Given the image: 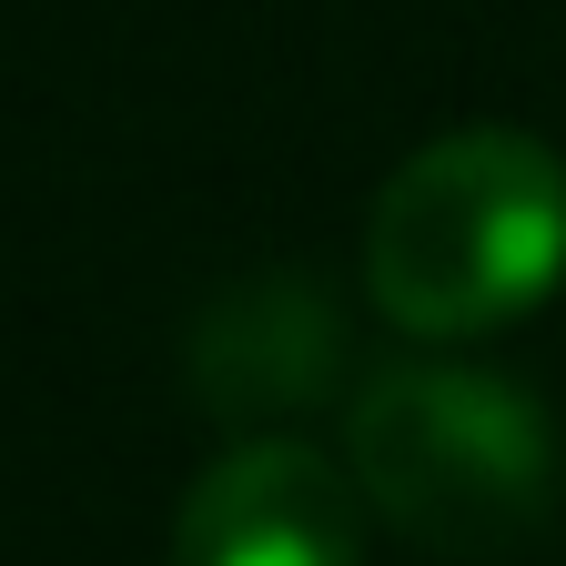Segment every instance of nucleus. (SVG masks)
Wrapping results in <instances>:
<instances>
[{"label":"nucleus","instance_id":"7ed1b4c3","mask_svg":"<svg viewBox=\"0 0 566 566\" xmlns=\"http://www.w3.org/2000/svg\"><path fill=\"white\" fill-rule=\"evenodd\" d=\"M163 566H365V485L324 446L243 436L192 475Z\"/></svg>","mask_w":566,"mask_h":566},{"label":"nucleus","instance_id":"f03ea898","mask_svg":"<svg viewBox=\"0 0 566 566\" xmlns=\"http://www.w3.org/2000/svg\"><path fill=\"white\" fill-rule=\"evenodd\" d=\"M344 465L405 546L446 566L526 546L556 506V424L516 375L485 365L375 375L344 415Z\"/></svg>","mask_w":566,"mask_h":566},{"label":"nucleus","instance_id":"f257e3e1","mask_svg":"<svg viewBox=\"0 0 566 566\" xmlns=\"http://www.w3.org/2000/svg\"><path fill=\"white\" fill-rule=\"evenodd\" d=\"M566 283V163L516 122H465L405 153L365 212V294L415 344L526 324Z\"/></svg>","mask_w":566,"mask_h":566},{"label":"nucleus","instance_id":"20e7f679","mask_svg":"<svg viewBox=\"0 0 566 566\" xmlns=\"http://www.w3.org/2000/svg\"><path fill=\"white\" fill-rule=\"evenodd\" d=\"M334 375H344V314L304 273H253L192 324V395L233 424L304 415Z\"/></svg>","mask_w":566,"mask_h":566}]
</instances>
